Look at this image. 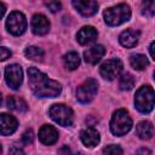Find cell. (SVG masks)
<instances>
[{"label": "cell", "mask_w": 155, "mask_h": 155, "mask_svg": "<svg viewBox=\"0 0 155 155\" xmlns=\"http://www.w3.org/2000/svg\"><path fill=\"white\" fill-rule=\"evenodd\" d=\"M73 6L85 17L92 16L97 12L98 10V4L97 1H92V0H74L73 1Z\"/></svg>", "instance_id": "7c38bea8"}, {"label": "cell", "mask_w": 155, "mask_h": 155, "mask_svg": "<svg viewBox=\"0 0 155 155\" xmlns=\"http://www.w3.org/2000/svg\"><path fill=\"white\" fill-rule=\"evenodd\" d=\"M134 82H136V80H134L133 75H131L130 73H125L120 78L119 86H120V88L122 91H128L134 86Z\"/></svg>", "instance_id": "7402d4cb"}, {"label": "cell", "mask_w": 155, "mask_h": 155, "mask_svg": "<svg viewBox=\"0 0 155 155\" xmlns=\"http://www.w3.org/2000/svg\"><path fill=\"white\" fill-rule=\"evenodd\" d=\"M105 53V48L102 45H94L90 48H87L84 52V58L87 63L90 64H96L101 61V58L104 56Z\"/></svg>", "instance_id": "9a60e30c"}, {"label": "cell", "mask_w": 155, "mask_h": 155, "mask_svg": "<svg viewBox=\"0 0 155 155\" xmlns=\"http://www.w3.org/2000/svg\"><path fill=\"white\" fill-rule=\"evenodd\" d=\"M50 29V22L44 15H34L31 19V30L36 35H45Z\"/></svg>", "instance_id": "4fadbf2b"}, {"label": "cell", "mask_w": 155, "mask_h": 155, "mask_svg": "<svg viewBox=\"0 0 155 155\" xmlns=\"http://www.w3.org/2000/svg\"><path fill=\"white\" fill-rule=\"evenodd\" d=\"M132 128V119L125 109L116 110L110 120V131L115 136H124Z\"/></svg>", "instance_id": "3957f363"}, {"label": "cell", "mask_w": 155, "mask_h": 155, "mask_svg": "<svg viewBox=\"0 0 155 155\" xmlns=\"http://www.w3.org/2000/svg\"><path fill=\"white\" fill-rule=\"evenodd\" d=\"M139 39V31L133 30V29H126L122 31L119 36V41L122 46L125 47H133L137 45Z\"/></svg>", "instance_id": "e0dca14e"}, {"label": "cell", "mask_w": 155, "mask_h": 155, "mask_svg": "<svg viewBox=\"0 0 155 155\" xmlns=\"http://www.w3.org/2000/svg\"><path fill=\"white\" fill-rule=\"evenodd\" d=\"M8 155H24V151L18 147H12L8 151Z\"/></svg>", "instance_id": "f1b7e54d"}, {"label": "cell", "mask_w": 155, "mask_h": 155, "mask_svg": "<svg viewBox=\"0 0 155 155\" xmlns=\"http://www.w3.org/2000/svg\"><path fill=\"white\" fill-rule=\"evenodd\" d=\"M28 81L33 93L41 98H53L61 93L62 86L59 82L50 79L34 67L28 68Z\"/></svg>", "instance_id": "6da1fadb"}, {"label": "cell", "mask_w": 155, "mask_h": 155, "mask_svg": "<svg viewBox=\"0 0 155 155\" xmlns=\"http://www.w3.org/2000/svg\"><path fill=\"white\" fill-rule=\"evenodd\" d=\"M97 30L91 27V25H87V27H82L78 34H76V39L79 41V44L81 45H87L92 41H94L97 39Z\"/></svg>", "instance_id": "2e32d148"}, {"label": "cell", "mask_w": 155, "mask_h": 155, "mask_svg": "<svg viewBox=\"0 0 155 155\" xmlns=\"http://www.w3.org/2000/svg\"><path fill=\"white\" fill-rule=\"evenodd\" d=\"M5 5L2 4V2H0V18H2V16H4V13H5Z\"/></svg>", "instance_id": "1f68e13d"}, {"label": "cell", "mask_w": 155, "mask_h": 155, "mask_svg": "<svg viewBox=\"0 0 155 155\" xmlns=\"http://www.w3.org/2000/svg\"><path fill=\"white\" fill-rule=\"evenodd\" d=\"M142 12H143V15H145L148 17H153L154 12H155V4H154V1H145V2H143Z\"/></svg>", "instance_id": "d4e9b609"}, {"label": "cell", "mask_w": 155, "mask_h": 155, "mask_svg": "<svg viewBox=\"0 0 155 155\" xmlns=\"http://www.w3.org/2000/svg\"><path fill=\"white\" fill-rule=\"evenodd\" d=\"M48 114H50L51 119L54 122H57L58 125L64 126V127L71 126V124L74 121L73 110L68 105H64V104H54V105H52L50 108V110H48Z\"/></svg>", "instance_id": "5b68a950"}, {"label": "cell", "mask_w": 155, "mask_h": 155, "mask_svg": "<svg viewBox=\"0 0 155 155\" xmlns=\"http://www.w3.org/2000/svg\"><path fill=\"white\" fill-rule=\"evenodd\" d=\"M80 138L86 147L92 148L99 143V132L93 127H87L80 132Z\"/></svg>", "instance_id": "5bb4252c"}, {"label": "cell", "mask_w": 155, "mask_h": 155, "mask_svg": "<svg viewBox=\"0 0 155 155\" xmlns=\"http://www.w3.org/2000/svg\"><path fill=\"white\" fill-rule=\"evenodd\" d=\"M136 108L143 113L148 114L154 108V90L151 86H142L134 96Z\"/></svg>", "instance_id": "277c9868"}, {"label": "cell", "mask_w": 155, "mask_h": 155, "mask_svg": "<svg viewBox=\"0 0 155 155\" xmlns=\"http://www.w3.org/2000/svg\"><path fill=\"white\" fill-rule=\"evenodd\" d=\"M154 45H155V42H154V41H151V44H150V46H149L150 56H151V58H153V59H155V56H154Z\"/></svg>", "instance_id": "4dcf8cb0"}, {"label": "cell", "mask_w": 155, "mask_h": 155, "mask_svg": "<svg viewBox=\"0 0 155 155\" xmlns=\"http://www.w3.org/2000/svg\"><path fill=\"white\" fill-rule=\"evenodd\" d=\"M130 17H131V10L130 6L126 4H119L104 11V21L108 25L111 27L120 25L124 22H127Z\"/></svg>", "instance_id": "7a4b0ae2"}, {"label": "cell", "mask_w": 155, "mask_h": 155, "mask_svg": "<svg viewBox=\"0 0 155 155\" xmlns=\"http://www.w3.org/2000/svg\"><path fill=\"white\" fill-rule=\"evenodd\" d=\"M137 155H151V151L148 148H140L137 153Z\"/></svg>", "instance_id": "f546056e"}, {"label": "cell", "mask_w": 155, "mask_h": 155, "mask_svg": "<svg viewBox=\"0 0 155 155\" xmlns=\"http://www.w3.org/2000/svg\"><path fill=\"white\" fill-rule=\"evenodd\" d=\"M6 28L13 35H22L27 29V21L22 12L13 11L6 19Z\"/></svg>", "instance_id": "8992f818"}, {"label": "cell", "mask_w": 155, "mask_h": 155, "mask_svg": "<svg viewBox=\"0 0 155 155\" xmlns=\"http://www.w3.org/2000/svg\"><path fill=\"white\" fill-rule=\"evenodd\" d=\"M24 54H25V57L29 58V59H33V61H41L42 57H44V51H42V48H40V47L29 46V47L25 48Z\"/></svg>", "instance_id": "603a6c76"}, {"label": "cell", "mask_w": 155, "mask_h": 155, "mask_svg": "<svg viewBox=\"0 0 155 155\" xmlns=\"http://www.w3.org/2000/svg\"><path fill=\"white\" fill-rule=\"evenodd\" d=\"M1 153H2V147H1V144H0V155H1Z\"/></svg>", "instance_id": "d6a6232c"}, {"label": "cell", "mask_w": 155, "mask_h": 155, "mask_svg": "<svg viewBox=\"0 0 155 155\" xmlns=\"http://www.w3.org/2000/svg\"><path fill=\"white\" fill-rule=\"evenodd\" d=\"M136 131L140 139H150L154 134V126L149 121H142L137 125Z\"/></svg>", "instance_id": "ac0fdd59"}, {"label": "cell", "mask_w": 155, "mask_h": 155, "mask_svg": "<svg viewBox=\"0 0 155 155\" xmlns=\"http://www.w3.org/2000/svg\"><path fill=\"white\" fill-rule=\"evenodd\" d=\"M103 155H122V149L120 145H108L103 149Z\"/></svg>", "instance_id": "cb8c5ba5"}, {"label": "cell", "mask_w": 155, "mask_h": 155, "mask_svg": "<svg viewBox=\"0 0 155 155\" xmlns=\"http://www.w3.org/2000/svg\"><path fill=\"white\" fill-rule=\"evenodd\" d=\"M5 79L12 90H18L23 81V71L18 64H11L5 69Z\"/></svg>", "instance_id": "9c48e42d"}, {"label": "cell", "mask_w": 155, "mask_h": 155, "mask_svg": "<svg viewBox=\"0 0 155 155\" xmlns=\"http://www.w3.org/2000/svg\"><path fill=\"white\" fill-rule=\"evenodd\" d=\"M98 91V84L94 79H87L76 90V98L80 103H90Z\"/></svg>", "instance_id": "52a82bcc"}, {"label": "cell", "mask_w": 155, "mask_h": 155, "mask_svg": "<svg viewBox=\"0 0 155 155\" xmlns=\"http://www.w3.org/2000/svg\"><path fill=\"white\" fill-rule=\"evenodd\" d=\"M39 139L45 145H51L58 139V131L51 125H44L39 131Z\"/></svg>", "instance_id": "8fae6325"}, {"label": "cell", "mask_w": 155, "mask_h": 155, "mask_svg": "<svg viewBox=\"0 0 155 155\" xmlns=\"http://www.w3.org/2000/svg\"><path fill=\"white\" fill-rule=\"evenodd\" d=\"M130 62L131 65L137 70L145 69V67L148 65V59L144 54H132L130 57Z\"/></svg>", "instance_id": "44dd1931"}, {"label": "cell", "mask_w": 155, "mask_h": 155, "mask_svg": "<svg viewBox=\"0 0 155 155\" xmlns=\"http://www.w3.org/2000/svg\"><path fill=\"white\" fill-rule=\"evenodd\" d=\"M45 5L48 7V10H50L51 12H57V11H59V8H61V2H58V1H48V2H46Z\"/></svg>", "instance_id": "4316f807"}, {"label": "cell", "mask_w": 155, "mask_h": 155, "mask_svg": "<svg viewBox=\"0 0 155 155\" xmlns=\"http://www.w3.org/2000/svg\"><path fill=\"white\" fill-rule=\"evenodd\" d=\"M121 70H122V62L117 58L104 62L99 68V73L102 78H104L105 80H114L121 73Z\"/></svg>", "instance_id": "ba28073f"}, {"label": "cell", "mask_w": 155, "mask_h": 155, "mask_svg": "<svg viewBox=\"0 0 155 155\" xmlns=\"http://www.w3.org/2000/svg\"><path fill=\"white\" fill-rule=\"evenodd\" d=\"M0 104H1V93H0Z\"/></svg>", "instance_id": "836d02e7"}, {"label": "cell", "mask_w": 155, "mask_h": 155, "mask_svg": "<svg viewBox=\"0 0 155 155\" xmlns=\"http://www.w3.org/2000/svg\"><path fill=\"white\" fill-rule=\"evenodd\" d=\"M63 62H64V67L69 70H74L79 67L80 64V57L76 52L71 51V52H68L67 54H64L63 57Z\"/></svg>", "instance_id": "ffe728a7"}, {"label": "cell", "mask_w": 155, "mask_h": 155, "mask_svg": "<svg viewBox=\"0 0 155 155\" xmlns=\"http://www.w3.org/2000/svg\"><path fill=\"white\" fill-rule=\"evenodd\" d=\"M18 122L15 116L2 113L0 114V134L2 136H8L12 134L17 130Z\"/></svg>", "instance_id": "30bf717a"}, {"label": "cell", "mask_w": 155, "mask_h": 155, "mask_svg": "<svg viewBox=\"0 0 155 155\" xmlns=\"http://www.w3.org/2000/svg\"><path fill=\"white\" fill-rule=\"evenodd\" d=\"M7 108L13 110V111H25L28 109V105L25 103V101L21 97H17V96H10L7 98Z\"/></svg>", "instance_id": "d6986e66"}, {"label": "cell", "mask_w": 155, "mask_h": 155, "mask_svg": "<svg viewBox=\"0 0 155 155\" xmlns=\"http://www.w3.org/2000/svg\"><path fill=\"white\" fill-rule=\"evenodd\" d=\"M33 139H34V133L31 130H27L23 136H22V142L25 144V145H29L33 143Z\"/></svg>", "instance_id": "484cf974"}, {"label": "cell", "mask_w": 155, "mask_h": 155, "mask_svg": "<svg viewBox=\"0 0 155 155\" xmlns=\"http://www.w3.org/2000/svg\"><path fill=\"white\" fill-rule=\"evenodd\" d=\"M11 57V51L7 47H0V61H5Z\"/></svg>", "instance_id": "83f0119b"}]
</instances>
